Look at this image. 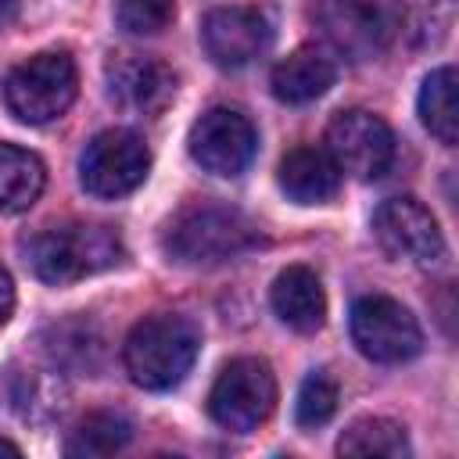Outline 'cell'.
<instances>
[{"instance_id": "15", "label": "cell", "mask_w": 459, "mask_h": 459, "mask_svg": "<svg viewBox=\"0 0 459 459\" xmlns=\"http://www.w3.org/2000/svg\"><path fill=\"white\" fill-rule=\"evenodd\" d=\"M280 190L298 201V204H323L337 194L341 186V169L337 161L319 151V147H294L290 154H283L280 169H276Z\"/></svg>"}, {"instance_id": "21", "label": "cell", "mask_w": 459, "mask_h": 459, "mask_svg": "<svg viewBox=\"0 0 459 459\" xmlns=\"http://www.w3.org/2000/svg\"><path fill=\"white\" fill-rule=\"evenodd\" d=\"M337 402H341V391H337V380L326 373V369H312L301 387H298V402H294V420L298 427L312 430V427H323L333 412H337Z\"/></svg>"}, {"instance_id": "20", "label": "cell", "mask_w": 459, "mask_h": 459, "mask_svg": "<svg viewBox=\"0 0 459 459\" xmlns=\"http://www.w3.org/2000/svg\"><path fill=\"white\" fill-rule=\"evenodd\" d=\"M337 452L341 455H387V459H402V455H409V437H405L402 423H394L387 416H366V420H355L341 434Z\"/></svg>"}, {"instance_id": "4", "label": "cell", "mask_w": 459, "mask_h": 459, "mask_svg": "<svg viewBox=\"0 0 459 459\" xmlns=\"http://www.w3.org/2000/svg\"><path fill=\"white\" fill-rule=\"evenodd\" d=\"M75 90H79V72L65 50L32 54L29 61L14 65L4 79L7 111L29 126H43L65 115L75 100Z\"/></svg>"}, {"instance_id": "6", "label": "cell", "mask_w": 459, "mask_h": 459, "mask_svg": "<svg viewBox=\"0 0 459 459\" xmlns=\"http://www.w3.org/2000/svg\"><path fill=\"white\" fill-rule=\"evenodd\" d=\"M276 405V377L265 359H233L222 366L208 394V412L222 430L251 434L258 430Z\"/></svg>"}, {"instance_id": "7", "label": "cell", "mask_w": 459, "mask_h": 459, "mask_svg": "<svg viewBox=\"0 0 459 459\" xmlns=\"http://www.w3.org/2000/svg\"><path fill=\"white\" fill-rule=\"evenodd\" d=\"M147 169H151V151L143 136H136L133 129H104L86 143L79 158V183L86 194L100 201H115L133 194L147 179Z\"/></svg>"}, {"instance_id": "17", "label": "cell", "mask_w": 459, "mask_h": 459, "mask_svg": "<svg viewBox=\"0 0 459 459\" xmlns=\"http://www.w3.org/2000/svg\"><path fill=\"white\" fill-rule=\"evenodd\" d=\"M43 183H47L43 161L32 151L0 140V212L18 215L32 208L43 194Z\"/></svg>"}, {"instance_id": "18", "label": "cell", "mask_w": 459, "mask_h": 459, "mask_svg": "<svg viewBox=\"0 0 459 459\" xmlns=\"http://www.w3.org/2000/svg\"><path fill=\"white\" fill-rule=\"evenodd\" d=\"M455 90H459V79H455L452 65L434 68L423 79V90H420V118L430 129V136H437L448 147L459 140V100H455Z\"/></svg>"}, {"instance_id": "25", "label": "cell", "mask_w": 459, "mask_h": 459, "mask_svg": "<svg viewBox=\"0 0 459 459\" xmlns=\"http://www.w3.org/2000/svg\"><path fill=\"white\" fill-rule=\"evenodd\" d=\"M0 455H22V448H18L14 441H7V437H0Z\"/></svg>"}, {"instance_id": "16", "label": "cell", "mask_w": 459, "mask_h": 459, "mask_svg": "<svg viewBox=\"0 0 459 459\" xmlns=\"http://www.w3.org/2000/svg\"><path fill=\"white\" fill-rule=\"evenodd\" d=\"M337 79V65L319 47H298L273 68V97L283 104H308Z\"/></svg>"}, {"instance_id": "10", "label": "cell", "mask_w": 459, "mask_h": 459, "mask_svg": "<svg viewBox=\"0 0 459 459\" xmlns=\"http://www.w3.org/2000/svg\"><path fill=\"white\" fill-rule=\"evenodd\" d=\"M373 237L377 244L409 265H437L445 258V237L437 219L416 197H387L373 212Z\"/></svg>"}, {"instance_id": "23", "label": "cell", "mask_w": 459, "mask_h": 459, "mask_svg": "<svg viewBox=\"0 0 459 459\" xmlns=\"http://www.w3.org/2000/svg\"><path fill=\"white\" fill-rule=\"evenodd\" d=\"M11 308H14V283H11V273L0 265V323H7Z\"/></svg>"}, {"instance_id": "3", "label": "cell", "mask_w": 459, "mask_h": 459, "mask_svg": "<svg viewBox=\"0 0 459 459\" xmlns=\"http://www.w3.org/2000/svg\"><path fill=\"white\" fill-rule=\"evenodd\" d=\"M201 351V330L186 316L158 312L140 319L122 348L126 373L143 391H169L183 384L194 359Z\"/></svg>"}, {"instance_id": "8", "label": "cell", "mask_w": 459, "mask_h": 459, "mask_svg": "<svg viewBox=\"0 0 459 459\" xmlns=\"http://www.w3.org/2000/svg\"><path fill=\"white\" fill-rule=\"evenodd\" d=\"M351 341L373 362H409L423 348V330L402 301L366 294L351 305Z\"/></svg>"}, {"instance_id": "13", "label": "cell", "mask_w": 459, "mask_h": 459, "mask_svg": "<svg viewBox=\"0 0 459 459\" xmlns=\"http://www.w3.org/2000/svg\"><path fill=\"white\" fill-rule=\"evenodd\" d=\"M108 97L136 115H158L176 97V72L165 61L122 54L108 65Z\"/></svg>"}, {"instance_id": "12", "label": "cell", "mask_w": 459, "mask_h": 459, "mask_svg": "<svg viewBox=\"0 0 459 459\" xmlns=\"http://www.w3.org/2000/svg\"><path fill=\"white\" fill-rule=\"evenodd\" d=\"M273 39V25L258 7H215L201 22L204 54L219 68H240L265 54Z\"/></svg>"}, {"instance_id": "19", "label": "cell", "mask_w": 459, "mask_h": 459, "mask_svg": "<svg viewBox=\"0 0 459 459\" xmlns=\"http://www.w3.org/2000/svg\"><path fill=\"white\" fill-rule=\"evenodd\" d=\"M133 437V423L122 416V412H111V409H100V412H90L86 420H79V427L68 434L65 441V452L72 459H93V455H111L118 448H126Z\"/></svg>"}, {"instance_id": "9", "label": "cell", "mask_w": 459, "mask_h": 459, "mask_svg": "<svg viewBox=\"0 0 459 459\" xmlns=\"http://www.w3.org/2000/svg\"><path fill=\"white\" fill-rule=\"evenodd\" d=\"M326 154L341 172L369 183L380 179L394 161V133L373 111L351 108L330 118L326 126Z\"/></svg>"}, {"instance_id": "2", "label": "cell", "mask_w": 459, "mask_h": 459, "mask_svg": "<svg viewBox=\"0 0 459 459\" xmlns=\"http://www.w3.org/2000/svg\"><path fill=\"white\" fill-rule=\"evenodd\" d=\"M258 240L262 237L244 212L215 201L179 208L161 233L165 255L179 265H219L226 258L251 251Z\"/></svg>"}, {"instance_id": "14", "label": "cell", "mask_w": 459, "mask_h": 459, "mask_svg": "<svg viewBox=\"0 0 459 459\" xmlns=\"http://www.w3.org/2000/svg\"><path fill=\"white\" fill-rule=\"evenodd\" d=\"M269 301H273V312L298 333H312L326 319V294L319 276L308 265H287L273 280Z\"/></svg>"}, {"instance_id": "5", "label": "cell", "mask_w": 459, "mask_h": 459, "mask_svg": "<svg viewBox=\"0 0 459 459\" xmlns=\"http://www.w3.org/2000/svg\"><path fill=\"white\" fill-rule=\"evenodd\" d=\"M405 7L402 0H319L316 25L330 39V47L351 61H369L384 54L398 29Z\"/></svg>"}, {"instance_id": "22", "label": "cell", "mask_w": 459, "mask_h": 459, "mask_svg": "<svg viewBox=\"0 0 459 459\" xmlns=\"http://www.w3.org/2000/svg\"><path fill=\"white\" fill-rule=\"evenodd\" d=\"M176 18V0H118V25L129 36H158Z\"/></svg>"}, {"instance_id": "11", "label": "cell", "mask_w": 459, "mask_h": 459, "mask_svg": "<svg viewBox=\"0 0 459 459\" xmlns=\"http://www.w3.org/2000/svg\"><path fill=\"white\" fill-rule=\"evenodd\" d=\"M190 158L212 172V176H240L255 151H258V133L247 115L237 108H208L194 126H190Z\"/></svg>"}, {"instance_id": "1", "label": "cell", "mask_w": 459, "mask_h": 459, "mask_svg": "<svg viewBox=\"0 0 459 459\" xmlns=\"http://www.w3.org/2000/svg\"><path fill=\"white\" fill-rule=\"evenodd\" d=\"M25 262L29 269L54 287L75 283L82 276L104 273L122 262V240L111 226H93V222H57L43 226L32 233L25 244Z\"/></svg>"}, {"instance_id": "24", "label": "cell", "mask_w": 459, "mask_h": 459, "mask_svg": "<svg viewBox=\"0 0 459 459\" xmlns=\"http://www.w3.org/2000/svg\"><path fill=\"white\" fill-rule=\"evenodd\" d=\"M18 14V0H0V25H7Z\"/></svg>"}]
</instances>
